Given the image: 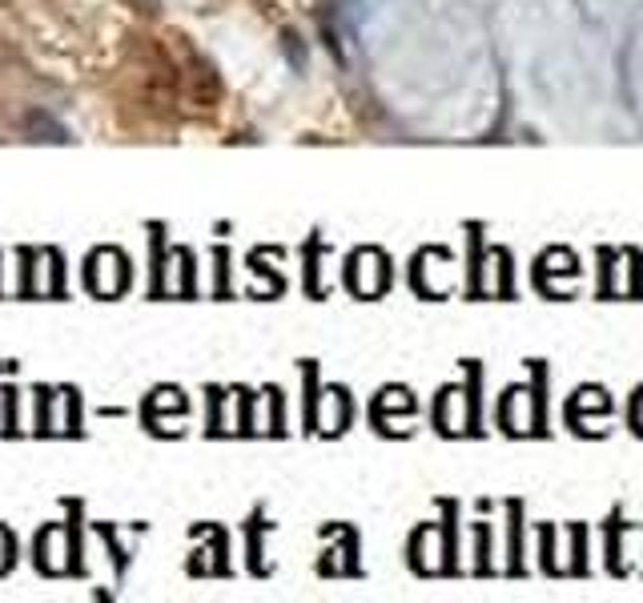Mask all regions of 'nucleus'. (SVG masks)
Returning a JSON list of instances; mask_svg holds the SVG:
<instances>
[{
	"label": "nucleus",
	"mask_w": 643,
	"mask_h": 603,
	"mask_svg": "<svg viewBox=\"0 0 643 603\" xmlns=\"http://www.w3.org/2000/svg\"><path fill=\"white\" fill-rule=\"evenodd\" d=\"M181 93H185V101L198 109H218L222 105V77H218V69H213L205 57L198 53V49H190V44H181Z\"/></svg>",
	"instance_id": "obj_1"
}]
</instances>
